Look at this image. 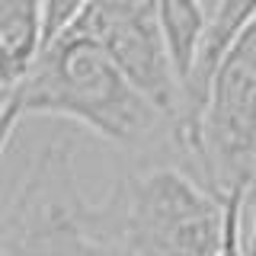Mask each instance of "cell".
Here are the masks:
<instances>
[{
    "mask_svg": "<svg viewBox=\"0 0 256 256\" xmlns=\"http://www.w3.org/2000/svg\"><path fill=\"white\" fill-rule=\"evenodd\" d=\"M26 116L70 118L118 148H144L166 138L164 118L116 74L77 20L42 45L32 70L0 102V160Z\"/></svg>",
    "mask_w": 256,
    "mask_h": 256,
    "instance_id": "obj_1",
    "label": "cell"
},
{
    "mask_svg": "<svg viewBox=\"0 0 256 256\" xmlns=\"http://www.w3.org/2000/svg\"><path fill=\"white\" fill-rule=\"evenodd\" d=\"M180 166H138L93 202L112 256H214L224 234V205Z\"/></svg>",
    "mask_w": 256,
    "mask_h": 256,
    "instance_id": "obj_2",
    "label": "cell"
},
{
    "mask_svg": "<svg viewBox=\"0 0 256 256\" xmlns=\"http://www.w3.org/2000/svg\"><path fill=\"white\" fill-rule=\"evenodd\" d=\"M0 256H112L93 202L74 186L68 141L38 150L0 212Z\"/></svg>",
    "mask_w": 256,
    "mask_h": 256,
    "instance_id": "obj_3",
    "label": "cell"
},
{
    "mask_svg": "<svg viewBox=\"0 0 256 256\" xmlns=\"http://www.w3.org/2000/svg\"><path fill=\"white\" fill-rule=\"evenodd\" d=\"M189 173L214 196H250L256 176V22H250L208 86L192 134Z\"/></svg>",
    "mask_w": 256,
    "mask_h": 256,
    "instance_id": "obj_4",
    "label": "cell"
},
{
    "mask_svg": "<svg viewBox=\"0 0 256 256\" xmlns=\"http://www.w3.org/2000/svg\"><path fill=\"white\" fill-rule=\"evenodd\" d=\"M84 36L106 54L116 74L164 118L166 138L180 112V86L166 61L150 0H100L84 4L77 16Z\"/></svg>",
    "mask_w": 256,
    "mask_h": 256,
    "instance_id": "obj_5",
    "label": "cell"
},
{
    "mask_svg": "<svg viewBox=\"0 0 256 256\" xmlns=\"http://www.w3.org/2000/svg\"><path fill=\"white\" fill-rule=\"evenodd\" d=\"M42 52V4H0V102L32 70Z\"/></svg>",
    "mask_w": 256,
    "mask_h": 256,
    "instance_id": "obj_6",
    "label": "cell"
},
{
    "mask_svg": "<svg viewBox=\"0 0 256 256\" xmlns=\"http://www.w3.org/2000/svg\"><path fill=\"white\" fill-rule=\"evenodd\" d=\"M157 10V29L160 42H164L166 61L176 77V86L186 80L196 48L202 42L205 20H208V4H182V0H170V4H154Z\"/></svg>",
    "mask_w": 256,
    "mask_h": 256,
    "instance_id": "obj_7",
    "label": "cell"
},
{
    "mask_svg": "<svg viewBox=\"0 0 256 256\" xmlns=\"http://www.w3.org/2000/svg\"><path fill=\"white\" fill-rule=\"evenodd\" d=\"M224 234L214 256H250V196H228Z\"/></svg>",
    "mask_w": 256,
    "mask_h": 256,
    "instance_id": "obj_8",
    "label": "cell"
}]
</instances>
